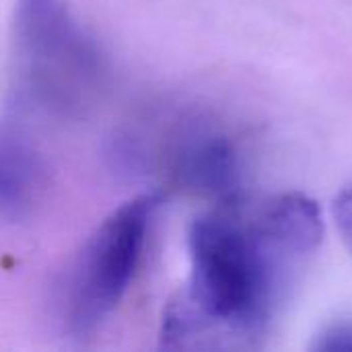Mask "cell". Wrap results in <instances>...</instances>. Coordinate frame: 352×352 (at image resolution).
<instances>
[{
    "mask_svg": "<svg viewBox=\"0 0 352 352\" xmlns=\"http://www.w3.org/2000/svg\"><path fill=\"white\" fill-rule=\"evenodd\" d=\"M19 99L35 109L72 113L103 78V56L62 0H19L14 10Z\"/></svg>",
    "mask_w": 352,
    "mask_h": 352,
    "instance_id": "obj_2",
    "label": "cell"
},
{
    "mask_svg": "<svg viewBox=\"0 0 352 352\" xmlns=\"http://www.w3.org/2000/svg\"><path fill=\"white\" fill-rule=\"evenodd\" d=\"M318 349L320 351H352V324L336 326L324 336H320Z\"/></svg>",
    "mask_w": 352,
    "mask_h": 352,
    "instance_id": "obj_5",
    "label": "cell"
},
{
    "mask_svg": "<svg viewBox=\"0 0 352 352\" xmlns=\"http://www.w3.org/2000/svg\"><path fill=\"white\" fill-rule=\"evenodd\" d=\"M332 212H334L336 227L342 235V241L352 256V186L340 192V196L334 202Z\"/></svg>",
    "mask_w": 352,
    "mask_h": 352,
    "instance_id": "obj_4",
    "label": "cell"
},
{
    "mask_svg": "<svg viewBox=\"0 0 352 352\" xmlns=\"http://www.w3.org/2000/svg\"><path fill=\"white\" fill-rule=\"evenodd\" d=\"M159 204L157 194L124 202L82 248L66 289V324L74 336L95 332L124 299Z\"/></svg>",
    "mask_w": 352,
    "mask_h": 352,
    "instance_id": "obj_3",
    "label": "cell"
},
{
    "mask_svg": "<svg viewBox=\"0 0 352 352\" xmlns=\"http://www.w3.org/2000/svg\"><path fill=\"white\" fill-rule=\"evenodd\" d=\"M322 235L320 206L303 194L229 200L196 219L190 278L165 311L163 346H256Z\"/></svg>",
    "mask_w": 352,
    "mask_h": 352,
    "instance_id": "obj_1",
    "label": "cell"
}]
</instances>
